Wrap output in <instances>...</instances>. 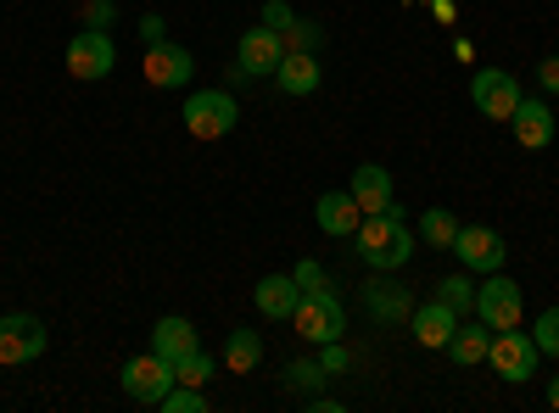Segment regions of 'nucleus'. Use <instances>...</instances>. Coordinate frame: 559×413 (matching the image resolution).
Returning <instances> with one entry per match:
<instances>
[{"instance_id":"f257e3e1","label":"nucleus","mask_w":559,"mask_h":413,"mask_svg":"<svg viewBox=\"0 0 559 413\" xmlns=\"http://www.w3.org/2000/svg\"><path fill=\"white\" fill-rule=\"evenodd\" d=\"M353 246H358V257H364L369 268L397 274V268L414 257V229H408V218H403L397 207H386V212H369V218L358 223Z\"/></svg>"},{"instance_id":"f03ea898","label":"nucleus","mask_w":559,"mask_h":413,"mask_svg":"<svg viewBox=\"0 0 559 413\" xmlns=\"http://www.w3.org/2000/svg\"><path fill=\"white\" fill-rule=\"evenodd\" d=\"M179 118L191 129V141H224L241 123V101L229 89H191V101L179 107Z\"/></svg>"},{"instance_id":"7ed1b4c3","label":"nucleus","mask_w":559,"mask_h":413,"mask_svg":"<svg viewBox=\"0 0 559 413\" xmlns=\"http://www.w3.org/2000/svg\"><path fill=\"white\" fill-rule=\"evenodd\" d=\"M292 330L308 341V347H324V341H342L347 336V307L336 291H302L297 313H292Z\"/></svg>"},{"instance_id":"20e7f679","label":"nucleus","mask_w":559,"mask_h":413,"mask_svg":"<svg viewBox=\"0 0 559 413\" xmlns=\"http://www.w3.org/2000/svg\"><path fill=\"white\" fill-rule=\"evenodd\" d=\"M487 330H515L521 318H526V296H521V286L509 280V274L498 268V274H487V286H476V307H471Z\"/></svg>"},{"instance_id":"39448f33","label":"nucleus","mask_w":559,"mask_h":413,"mask_svg":"<svg viewBox=\"0 0 559 413\" xmlns=\"http://www.w3.org/2000/svg\"><path fill=\"white\" fill-rule=\"evenodd\" d=\"M118 386H123L129 402L157 408V402L168 397V386H174V363H168L163 352H134L123 369H118Z\"/></svg>"},{"instance_id":"423d86ee","label":"nucleus","mask_w":559,"mask_h":413,"mask_svg":"<svg viewBox=\"0 0 559 413\" xmlns=\"http://www.w3.org/2000/svg\"><path fill=\"white\" fill-rule=\"evenodd\" d=\"M537 341L515 325V330H492V347H487V363H492V369L509 380V386H526L532 375H537Z\"/></svg>"},{"instance_id":"0eeeda50","label":"nucleus","mask_w":559,"mask_h":413,"mask_svg":"<svg viewBox=\"0 0 559 413\" xmlns=\"http://www.w3.org/2000/svg\"><path fill=\"white\" fill-rule=\"evenodd\" d=\"M471 101L487 123H509V112L521 107V78L503 73V68H476L471 78Z\"/></svg>"},{"instance_id":"6e6552de","label":"nucleus","mask_w":559,"mask_h":413,"mask_svg":"<svg viewBox=\"0 0 559 413\" xmlns=\"http://www.w3.org/2000/svg\"><path fill=\"white\" fill-rule=\"evenodd\" d=\"M112 68H118V45H112L107 28H84V34L68 39V73H73V78L96 84V78H107Z\"/></svg>"},{"instance_id":"1a4fd4ad","label":"nucleus","mask_w":559,"mask_h":413,"mask_svg":"<svg viewBox=\"0 0 559 413\" xmlns=\"http://www.w3.org/2000/svg\"><path fill=\"white\" fill-rule=\"evenodd\" d=\"M45 325L34 313H7L0 318V363L7 369H23V363H34V357H45Z\"/></svg>"},{"instance_id":"9d476101","label":"nucleus","mask_w":559,"mask_h":413,"mask_svg":"<svg viewBox=\"0 0 559 413\" xmlns=\"http://www.w3.org/2000/svg\"><path fill=\"white\" fill-rule=\"evenodd\" d=\"M459 263L471 268V274H498L503 257H509V241L498 235L492 223H459V241H453Z\"/></svg>"},{"instance_id":"9b49d317","label":"nucleus","mask_w":559,"mask_h":413,"mask_svg":"<svg viewBox=\"0 0 559 413\" xmlns=\"http://www.w3.org/2000/svg\"><path fill=\"white\" fill-rule=\"evenodd\" d=\"M280 57H286V39L258 23V28H247L241 45H236V78H274Z\"/></svg>"},{"instance_id":"f8f14e48","label":"nucleus","mask_w":559,"mask_h":413,"mask_svg":"<svg viewBox=\"0 0 559 413\" xmlns=\"http://www.w3.org/2000/svg\"><path fill=\"white\" fill-rule=\"evenodd\" d=\"M146 84L152 89H185L191 84V73H197V57L185 51V45H174V39H157V45H146Z\"/></svg>"},{"instance_id":"ddd939ff","label":"nucleus","mask_w":559,"mask_h":413,"mask_svg":"<svg viewBox=\"0 0 559 413\" xmlns=\"http://www.w3.org/2000/svg\"><path fill=\"white\" fill-rule=\"evenodd\" d=\"M509 134H515L521 151H548V141H554V112H548V101L521 96V107L509 112Z\"/></svg>"},{"instance_id":"4468645a","label":"nucleus","mask_w":559,"mask_h":413,"mask_svg":"<svg viewBox=\"0 0 559 413\" xmlns=\"http://www.w3.org/2000/svg\"><path fill=\"white\" fill-rule=\"evenodd\" d=\"M313 223L324 229V235H336V241H353L358 223H364V207L353 202V191H324L313 202Z\"/></svg>"},{"instance_id":"2eb2a0df","label":"nucleus","mask_w":559,"mask_h":413,"mask_svg":"<svg viewBox=\"0 0 559 413\" xmlns=\"http://www.w3.org/2000/svg\"><path fill=\"white\" fill-rule=\"evenodd\" d=\"M274 84L302 101V96H313V89L324 84V62L313 51H286V57H280V68H274Z\"/></svg>"},{"instance_id":"dca6fc26","label":"nucleus","mask_w":559,"mask_h":413,"mask_svg":"<svg viewBox=\"0 0 559 413\" xmlns=\"http://www.w3.org/2000/svg\"><path fill=\"white\" fill-rule=\"evenodd\" d=\"M252 302H258L263 318H286V325H292V313H297V302H302L297 274H263L258 291H252Z\"/></svg>"},{"instance_id":"f3484780","label":"nucleus","mask_w":559,"mask_h":413,"mask_svg":"<svg viewBox=\"0 0 559 413\" xmlns=\"http://www.w3.org/2000/svg\"><path fill=\"white\" fill-rule=\"evenodd\" d=\"M347 191H353V202L364 207V218H369V212H386V207H397V202H392V173H386L381 162H358Z\"/></svg>"},{"instance_id":"a211bd4d","label":"nucleus","mask_w":559,"mask_h":413,"mask_svg":"<svg viewBox=\"0 0 559 413\" xmlns=\"http://www.w3.org/2000/svg\"><path fill=\"white\" fill-rule=\"evenodd\" d=\"M408 330H414V341L419 347H448L453 341V330H459V313L448 307V302H426V307H414L408 313Z\"/></svg>"},{"instance_id":"6ab92c4d","label":"nucleus","mask_w":559,"mask_h":413,"mask_svg":"<svg viewBox=\"0 0 559 413\" xmlns=\"http://www.w3.org/2000/svg\"><path fill=\"white\" fill-rule=\"evenodd\" d=\"M197 347H202V330L191 325V318L168 313V318H157V325H152V352H163L168 363H179L185 352H197Z\"/></svg>"},{"instance_id":"aec40b11","label":"nucleus","mask_w":559,"mask_h":413,"mask_svg":"<svg viewBox=\"0 0 559 413\" xmlns=\"http://www.w3.org/2000/svg\"><path fill=\"white\" fill-rule=\"evenodd\" d=\"M218 363H224L229 375H252L258 363H263V336L236 325V330H229V341H224V357H218Z\"/></svg>"},{"instance_id":"412c9836","label":"nucleus","mask_w":559,"mask_h":413,"mask_svg":"<svg viewBox=\"0 0 559 413\" xmlns=\"http://www.w3.org/2000/svg\"><path fill=\"white\" fill-rule=\"evenodd\" d=\"M487 347H492V330L476 318V325H459V330H453L448 357L459 363V369H471V363H487Z\"/></svg>"},{"instance_id":"4be33fe9","label":"nucleus","mask_w":559,"mask_h":413,"mask_svg":"<svg viewBox=\"0 0 559 413\" xmlns=\"http://www.w3.org/2000/svg\"><path fill=\"white\" fill-rule=\"evenodd\" d=\"M364 307H369V318H381V325H403V318L414 313V307H408V296H403L392 280L364 286Z\"/></svg>"},{"instance_id":"5701e85b","label":"nucleus","mask_w":559,"mask_h":413,"mask_svg":"<svg viewBox=\"0 0 559 413\" xmlns=\"http://www.w3.org/2000/svg\"><path fill=\"white\" fill-rule=\"evenodd\" d=\"M419 241L437 246V252H453V241H459V218H453L448 207H426V212H419Z\"/></svg>"},{"instance_id":"b1692460","label":"nucleus","mask_w":559,"mask_h":413,"mask_svg":"<svg viewBox=\"0 0 559 413\" xmlns=\"http://www.w3.org/2000/svg\"><path fill=\"white\" fill-rule=\"evenodd\" d=\"M280 380H286L292 391H319L324 380H331V369H324L319 357H297V363H286V369H280Z\"/></svg>"},{"instance_id":"393cba45","label":"nucleus","mask_w":559,"mask_h":413,"mask_svg":"<svg viewBox=\"0 0 559 413\" xmlns=\"http://www.w3.org/2000/svg\"><path fill=\"white\" fill-rule=\"evenodd\" d=\"M213 375H218V363H213L202 347H197V352H185V357L174 363V380H179V386H207Z\"/></svg>"},{"instance_id":"a878e982","label":"nucleus","mask_w":559,"mask_h":413,"mask_svg":"<svg viewBox=\"0 0 559 413\" xmlns=\"http://www.w3.org/2000/svg\"><path fill=\"white\" fill-rule=\"evenodd\" d=\"M437 302H448L459 318L476 307V280H464V274H448V280H437Z\"/></svg>"},{"instance_id":"bb28decb","label":"nucleus","mask_w":559,"mask_h":413,"mask_svg":"<svg viewBox=\"0 0 559 413\" xmlns=\"http://www.w3.org/2000/svg\"><path fill=\"white\" fill-rule=\"evenodd\" d=\"M163 413H207V397H202V386H168V397L157 402Z\"/></svg>"},{"instance_id":"cd10ccee","label":"nucleus","mask_w":559,"mask_h":413,"mask_svg":"<svg viewBox=\"0 0 559 413\" xmlns=\"http://www.w3.org/2000/svg\"><path fill=\"white\" fill-rule=\"evenodd\" d=\"M532 341H537V352L559 357V307H543V313H537V325H532Z\"/></svg>"},{"instance_id":"c85d7f7f","label":"nucleus","mask_w":559,"mask_h":413,"mask_svg":"<svg viewBox=\"0 0 559 413\" xmlns=\"http://www.w3.org/2000/svg\"><path fill=\"white\" fill-rule=\"evenodd\" d=\"M280 39H286V51H313V57H319V45H324V28H319V23H302V17H297V23H292L286 34H280Z\"/></svg>"},{"instance_id":"c756f323","label":"nucleus","mask_w":559,"mask_h":413,"mask_svg":"<svg viewBox=\"0 0 559 413\" xmlns=\"http://www.w3.org/2000/svg\"><path fill=\"white\" fill-rule=\"evenodd\" d=\"M258 17H263V28H274V34H286V28L297 23V12L286 7V0H263V12H258Z\"/></svg>"},{"instance_id":"7c9ffc66","label":"nucleus","mask_w":559,"mask_h":413,"mask_svg":"<svg viewBox=\"0 0 559 413\" xmlns=\"http://www.w3.org/2000/svg\"><path fill=\"white\" fill-rule=\"evenodd\" d=\"M292 274H297V286H302V291H331V280H324V268H319L313 257H302Z\"/></svg>"},{"instance_id":"2f4dec72","label":"nucleus","mask_w":559,"mask_h":413,"mask_svg":"<svg viewBox=\"0 0 559 413\" xmlns=\"http://www.w3.org/2000/svg\"><path fill=\"white\" fill-rule=\"evenodd\" d=\"M112 17H118L112 0H84V28H112Z\"/></svg>"},{"instance_id":"473e14b6","label":"nucleus","mask_w":559,"mask_h":413,"mask_svg":"<svg viewBox=\"0 0 559 413\" xmlns=\"http://www.w3.org/2000/svg\"><path fill=\"white\" fill-rule=\"evenodd\" d=\"M319 363H324V369H331V375H342L353 357H347V347H342V341H324V347H319Z\"/></svg>"},{"instance_id":"72a5a7b5","label":"nucleus","mask_w":559,"mask_h":413,"mask_svg":"<svg viewBox=\"0 0 559 413\" xmlns=\"http://www.w3.org/2000/svg\"><path fill=\"white\" fill-rule=\"evenodd\" d=\"M537 84L548 89V96H559V57H543L537 62Z\"/></svg>"},{"instance_id":"f704fd0d","label":"nucleus","mask_w":559,"mask_h":413,"mask_svg":"<svg viewBox=\"0 0 559 413\" xmlns=\"http://www.w3.org/2000/svg\"><path fill=\"white\" fill-rule=\"evenodd\" d=\"M157 39H168V28H163L157 12H146V17H140V45H157Z\"/></svg>"},{"instance_id":"c9c22d12","label":"nucleus","mask_w":559,"mask_h":413,"mask_svg":"<svg viewBox=\"0 0 559 413\" xmlns=\"http://www.w3.org/2000/svg\"><path fill=\"white\" fill-rule=\"evenodd\" d=\"M548 408H554V413H559V375H554V380H548Z\"/></svg>"},{"instance_id":"e433bc0d","label":"nucleus","mask_w":559,"mask_h":413,"mask_svg":"<svg viewBox=\"0 0 559 413\" xmlns=\"http://www.w3.org/2000/svg\"><path fill=\"white\" fill-rule=\"evenodd\" d=\"M554 141H559V112H554Z\"/></svg>"},{"instance_id":"4c0bfd02","label":"nucleus","mask_w":559,"mask_h":413,"mask_svg":"<svg viewBox=\"0 0 559 413\" xmlns=\"http://www.w3.org/2000/svg\"><path fill=\"white\" fill-rule=\"evenodd\" d=\"M0 369H7V363H0Z\"/></svg>"}]
</instances>
